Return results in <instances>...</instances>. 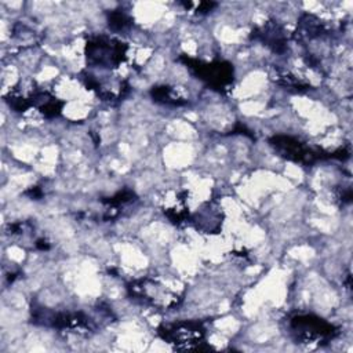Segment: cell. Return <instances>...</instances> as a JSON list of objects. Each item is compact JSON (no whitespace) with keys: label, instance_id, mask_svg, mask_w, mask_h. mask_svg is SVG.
Instances as JSON below:
<instances>
[{"label":"cell","instance_id":"1","mask_svg":"<svg viewBox=\"0 0 353 353\" xmlns=\"http://www.w3.org/2000/svg\"><path fill=\"white\" fill-rule=\"evenodd\" d=\"M125 47L117 40L99 36L87 43V58L94 65L110 66L123 61Z\"/></svg>","mask_w":353,"mask_h":353},{"label":"cell","instance_id":"2","mask_svg":"<svg viewBox=\"0 0 353 353\" xmlns=\"http://www.w3.org/2000/svg\"><path fill=\"white\" fill-rule=\"evenodd\" d=\"M270 142L284 157L294 161L312 163L319 157L317 153L312 152L309 148L290 137H274Z\"/></svg>","mask_w":353,"mask_h":353},{"label":"cell","instance_id":"3","mask_svg":"<svg viewBox=\"0 0 353 353\" xmlns=\"http://www.w3.org/2000/svg\"><path fill=\"white\" fill-rule=\"evenodd\" d=\"M292 325L302 338L309 341L332 335V325L327 324L321 319L312 317V316L295 317L292 321Z\"/></svg>","mask_w":353,"mask_h":353},{"label":"cell","instance_id":"4","mask_svg":"<svg viewBox=\"0 0 353 353\" xmlns=\"http://www.w3.org/2000/svg\"><path fill=\"white\" fill-rule=\"evenodd\" d=\"M197 76L207 80L215 87H223L232 80V66L225 62H216L204 66H189Z\"/></svg>","mask_w":353,"mask_h":353},{"label":"cell","instance_id":"5","mask_svg":"<svg viewBox=\"0 0 353 353\" xmlns=\"http://www.w3.org/2000/svg\"><path fill=\"white\" fill-rule=\"evenodd\" d=\"M203 336V330L200 325L193 323H179L164 331V338L171 339L172 342H194L200 341Z\"/></svg>","mask_w":353,"mask_h":353},{"label":"cell","instance_id":"6","mask_svg":"<svg viewBox=\"0 0 353 353\" xmlns=\"http://www.w3.org/2000/svg\"><path fill=\"white\" fill-rule=\"evenodd\" d=\"M130 23L128 17L121 11H114L109 15V26H112L114 30H121Z\"/></svg>","mask_w":353,"mask_h":353}]
</instances>
